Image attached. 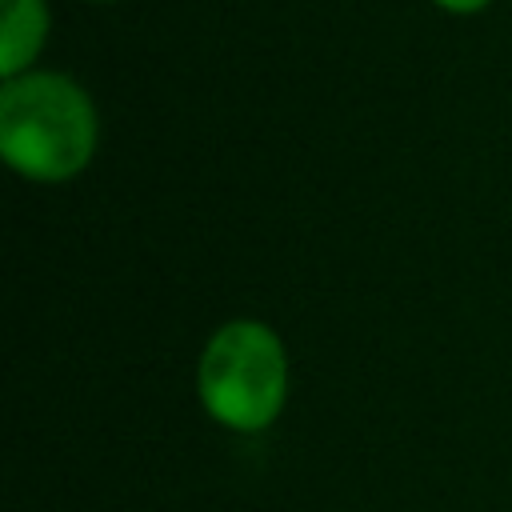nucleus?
<instances>
[{"label": "nucleus", "mask_w": 512, "mask_h": 512, "mask_svg": "<svg viewBox=\"0 0 512 512\" xmlns=\"http://www.w3.org/2000/svg\"><path fill=\"white\" fill-rule=\"evenodd\" d=\"M0 72L4 80L32 68L48 36V4L44 0H0Z\"/></svg>", "instance_id": "3"}, {"label": "nucleus", "mask_w": 512, "mask_h": 512, "mask_svg": "<svg viewBox=\"0 0 512 512\" xmlns=\"http://www.w3.org/2000/svg\"><path fill=\"white\" fill-rule=\"evenodd\" d=\"M100 140L88 92L60 72H20L0 88V156L36 184L80 176Z\"/></svg>", "instance_id": "1"}, {"label": "nucleus", "mask_w": 512, "mask_h": 512, "mask_svg": "<svg viewBox=\"0 0 512 512\" xmlns=\"http://www.w3.org/2000/svg\"><path fill=\"white\" fill-rule=\"evenodd\" d=\"M196 396L204 412L232 432H264L288 404V352L264 320L220 324L196 364Z\"/></svg>", "instance_id": "2"}, {"label": "nucleus", "mask_w": 512, "mask_h": 512, "mask_svg": "<svg viewBox=\"0 0 512 512\" xmlns=\"http://www.w3.org/2000/svg\"><path fill=\"white\" fill-rule=\"evenodd\" d=\"M436 8H444V12H452V16H468V12H480V8H488L492 0H432Z\"/></svg>", "instance_id": "4"}]
</instances>
